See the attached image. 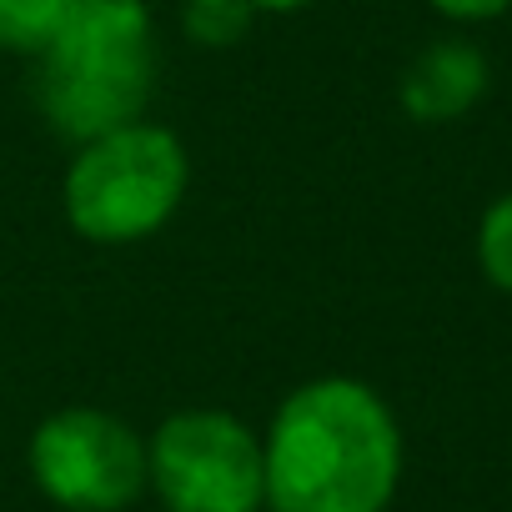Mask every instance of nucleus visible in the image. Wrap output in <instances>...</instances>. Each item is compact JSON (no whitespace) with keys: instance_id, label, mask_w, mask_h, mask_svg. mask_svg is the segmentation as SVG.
<instances>
[{"instance_id":"obj_8","label":"nucleus","mask_w":512,"mask_h":512,"mask_svg":"<svg viewBox=\"0 0 512 512\" xmlns=\"http://www.w3.org/2000/svg\"><path fill=\"white\" fill-rule=\"evenodd\" d=\"M251 16H256L251 0H186V6H181V26L201 46H231V41H241L246 26H251Z\"/></svg>"},{"instance_id":"obj_4","label":"nucleus","mask_w":512,"mask_h":512,"mask_svg":"<svg viewBox=\"0 0 512 512\" xmlns=\"http://www.w3.org/2000/svg\"><path fill=\"white\" fill-rule=\"evenodd\" d=\"M146 487L166 512H256L267 502L262 442L231 412H176L146 442Z\"/></svg>"},{"instance_id":"obj_10","label":"nucleus","mask_w":512,"mask_h":512,"mask_svg":"<svg viewBox=\"0 0 512 512\" xmlns=\"http://www.w3.org/2000/svg\"><path fill=\"white\" fill-rule=\"evenodd\" d=\"M432 6L442 16H452V21H492V16H502L512 6V0H432Z\"/></svg>"},{"instance_id":"obj_11","label":"nucleus","mask_w":512,"mask_h":512,"mask_svg":"<svg viewBox=\"0 0 512 512\" xmlns=\"http://www.w3.org/2000/svg\"><path fill=\"white\" fill-rule=\"evenodd\" d=\"M251 6H256V11H302L307 0H251Z\"/></svg>"},{"instance_id":"obj_9","label":"nucleus","mask_w":512,"mask_h":512,"mask_svg":"<svg viewBox=\"0 0 512 512\" xmlns=\"http://www.w3.org/2000/svg\"><path fill=\"white\" fill-rule=\"evenodd\" d=\"M477 262H482L492 287L512 292V191L497 196L477 226Z\"/></svg>"},{"instance_id":"obj_2","label":"nucleus","mask_w":512,"mask_h":512,"mask_svg":"<svg viewBox=\"0 0 512 512\" xmlns=\"http://www.w3.org/2000/svg\"><path fill=\"white\" fill-rule=\"evenodd\" d=\"M151 81L156 31L146 0H76L56 41L36 56V101L76 146L141 121Z\"/></svg>"},{"instance_id":"obj_5","label":"nucleus","mask_w":512,"mask_h":512,"mask_svg":"<svg viewBox=\"0 0 512 512\" xmlns=\"http://www.w3.org/2000/svg\"><path fill=\"white\" fill-rule=\"evenodd\" d=\"M31 472L66 512H121L146 492V442L111 412L66 407L36 427Z\"/></svg>"},{"instance_id":"obj_3","label":"nucleus","mask_w":512,"mask_h":512,"mask_svg":"<svg viewBox=\"0 0 512 512\" xmlns=\"http://www.w3.org/2000/svg\"><path fill=\"white\" fill-rule=\"evenodd\" d=\"M186 196V151L166 126L131 121L81 146L66 171V216L86 241L121 246L171 221Z\"/></svg>"},{"instance_id":"obj_1","label":"nucleus","mask_w":512,"mask_h":512,"mask_svg":"<svg viewBox=\"0 0 512 512\" xmlns=\"http://www.w3.org/2000/svg\"><path fill=\"white\" fill-rule=\"evenodd\" d=\"M262 462L277 512H387L402 477V432L372 387L322 377L277 407Z\"/></svg>"},{"instance_id":"obj_6","label":"nucleus","mask_w":512,"mask_h":512,"mask_svg":"<svg viewBox=\"0 0 512 512\" xmlns=\"http://www.w3.org/2000/svg\"><path fill=\"white\" fill-rule=\"evenodd\" d=\"M487 91V61L467 41L427 46L402 76V106L417 121H457Z\"/></svg>"},{"instance_id":"obj_7","label":"nucleus","mask_w":512,"mask_h":512,"mask_svg":"<svg viewBox=\"0 0 512 512\" xmlns=\"http://www.w3.org/2000/svg\"><path fill=\"white\" fill-rule=\"evenodd\" d=\"M76 0H0V51L41 56L66 26Z\"/></svg>"}]
</instances>
